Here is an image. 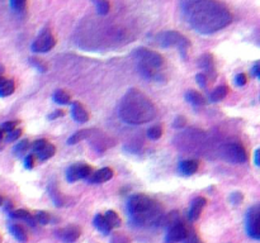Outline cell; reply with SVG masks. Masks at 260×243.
Returning <instances> with one entry per match:
<instances>
[{"label":"cell","instance_id":"cell-1","mask_svg":"<svg viewBox=\"0 0 260 243\" xmlns=\"http://www.w3.org/2000/svg\"><path fill=\"white\" fill-rule=\"evenodd\" d=\"M180 13L196 32L212 35L232 22V13L218 0H180Z\"/></svg>","mask_w":260,"mask_h":243},{"label":"cell","instance_id":"cell-2","mask_svg":"<svg viewBox=\"0 0 260 243\" xmlns=\"http://www.w3.org/2000/svg\"><path fill=\"white\" fill-rule=\"evenodd\" d=\"M118 115L127 124H145L158 115V109L150 98L137 89H129L122 98Z\"/></svg>","mask_w":260,"mask_h":243},{"label":"cell","instance_id":"cell-3","mask_svg":"<svg viewBox=\"0 0 260 243\" xmlns=\"http://www.w3.org/2000/svg\"><path fill=\"white\" fill-rule=\"evenodd\" d=\"M127 211L132 224L141 228L160 225L165 216L163 205L145 194L132 195L127 204Z\"/></svg>","mask_w":260,"mask_h":243},{"label":"cell","instance_id":"cell-4","mask_svg":"<svg viewBox=\"0 0 260 243\" xmlns=\"http://www.w3.org/2000/svg\"><path fill=\"white\" fill-rule=\"evenodd\" d=\"M134 57L139 64L141 75L150 80H165V76H164L165 59L160 54L151 51L149 48L140 47L134 51Z\"/></svg>","mask_w":260,"mask_h":243},{"label":"cell","instance_id":"cell-5","mask_svg":"<svg viewBox=\"0 0 260 243\" xmlns=\"http://www.w3.org/2000/svg\"><path fill=\"white\" fill-rule=\"evenodd\" d=\"M156 41L164 48L177 47L184 57L188 48L191 46V42H189V40L185 36H183L179 32H175V31H165V32L160 33L156 37Z\"/></svg>","mask_w":260,"mask_h":243},{"label":"cell","instance_id":"cell-6","mask_svg":"<svg viewBox=\"0 0 260 243\" xmlns=\"http://www.w3.org/2000/svg\"><path fill=\"white\" fill-rule=\"evenodd\" d=\"M245 229L250 238L260 240V203L255 204L247 210L245 218Z\"/></svg>","mask_w":260,"mask_h":243},{"label":"cell","instance_id":"cell-7","mask_svg":"<svg viewBox=\"0 0 260 243\" xmlns=\"http://www.w3.org/2000/svg\"><path fill=\"white\" fill-rule=\"evenodd\" d=\"M55 45H56V40H55L52 32L49 28H45L43 31H41L40 35L33 41L31 48L36 54H46V52L51 51Z\"/></svg>","mask_w":260,"mask_h":243},{"label":"cell","instance_id":"cell-8","mask_svg":"<svg viewBox=\"0 0 260 243\" xmlns=\"http://www.w3.org/2000/svg\"><path fill=\"white\" fill-rule=\"evenodd\" d=\"M223 157L232 163H245L247 161V153L244 146L237 142L226 144L223 147Z\"/></svg>","mask_w":260,"mask_h":243},{"label":"cell","instance_id":"cell-9","mask_svg":"<svg viewBox=\"0 0 260 243\" xmlns=\"http://www.w3.org/2000/svg\"><path fill=\"white\" fill-rule=\"evenodd\" d=\"M188 228L185 227V224L183 222H180L179 219H177L175 222L170 223L168 225V232L165 234V243H178L183 242L187 238Z\"/></svg>","mask_w":260,"mask_h":243},{"label":"cell","instance_id":"cell-10","mask_svg":"<svg viewBox=\"0 0 260 243\" xmlns=\"http://www.w3.org/2000/svg\"><path fill=\"white\" fill-rule=\"evenodd\" d=\"M93 174V167L88 163L79 162L74 163V165L70 166L66 171V177L69 180V182H75L78 180L88 179L90 175Z\"/></svg>","mask_w":260,"mask_h":243},{"label":"cell","instance_id":"cell-11","mask_svg":"<svg viewBox=\"0 0 260 243\" xmlns=\"http://www.w3.org/2000/svg\"><path fill=\"white\" fill-rule=\"evenodd\" d=\"M56 235L64 243H74L80 237V228H78L76 225H67V227L60 228L59 230H56Z\"/></svg>","mask_w":260,"mask_h":243},{"label":"cell","instance_id":"cell-12","mask_svg":"<svg viewBox=\"0 0 260 243\" xmlns=\"http://www.w3.org/2000/svg\"><path fill=\"white\" fill-rule=\"evenodd\" d=\"M207 204V199L203 198V196H197L192 200L191 206H189V213H188V216L192 222H196L198 220V218L201 216L202 211H203V208Z\"/></svg>","mask_w":260,"mask_h":243},{"label":"cell","instance_id":"cell-13","mask_svg":"<svg viewBox=\"0 0 260 243\" xmlns=\"http://www.w3.org/2000/svg\"><path fill=\"white\" fill-rule=\"evenodd\" d=\"M199 66L203 70V74L206 76H211V79L216 78V65L213 61V56L211 54L202 55L199 59Z\"/></svg>","mask_w":260,"mask_h":243},{"label":"cell","instance_id":"cell-14","mask_svg":"<svg viewBox=\"0 0 260 243\" xmlns=\"http://www.w3.org/2000/svg\"><path fill=\"white\" fill-rule=\"evenodd\" d=\"M113 177V170L109 167H103L98 171L93 172L90 176L88 177V182L90 184H103L105 181H109L110 179Z\"/></svg>","mask_w":260,"mask_h":243},{"label":"cell","instance_id":"cell-15","mask_svg":"<svg viewBox=\"0 0 260 243\" xmlns=\"http://www.w3.org/2000/svg\"><path fill=\"white\" fill-rule=\"evenodd\" d=\"M71 115H73L74 120H76L78 123H86L89 120V114L86 112L83 104L79 102L71 103Z\"/></svg>","mask_w":260,"mask_h":243},{"label":"cell","instance_id":"cell-16","mask_svg":"<svg viewBox=\"0 0 260 243\" xmlns=\"http://www.w3.org/2000/svg\"><path fill=\"white\" fill-rule=\"evenodd\" d=\"M199 168V162L197 160H184L179 163V171L182 175L191 176L194 175Z\"/></svg>","mask_w":260,"mask_h":243},{"label":"cell","instance_id":"cell-17","mask_svg":"<svg viewBox=\"0 0 260 243\" xmlns=\"http://www.w3.org/2000/svg\"><path fill=\"white\" fill-rule=\"evenodd\" d=\"M9 216L13 218V219H18V220H25L30 225H35L36 224V219H35V215L30 213L28 210L26 209H18V210H11L8 211Z\"/></svg>","mask_w":260,"mask_h":243},{"label":"cell","instance_id":"cell-18","mask_svg":"<svg viewBox=\"0 0 260 243\" xmlns=\"http://www.w3.org/2000/svg\"><path fill=\"white\" fill-rule=\"evenodd\" d=\"M93 224L94 227L97 228V229L104 235H109L110 232L113 230L112 227L109 225V223H108V220L105 219L104 214H97V215L94 216Z\"/></svg>","mask_w":260,"mask_h":243},{"label":"cell","instance_id":"cell-19","mask_svg":"<svg viewBox=\"0 0 260 243\" xmlns=\"http://www.w3.org/2000/svg\"><path fill=\"white\" fill-rule=\"evenodd\" d=\"M55 153H56V147H55L54 144L47 142V143H46L38 152H36L35 155L37 156L40 161H46L49 160V158H51Z\"/></svg>","mask_w":260,"mask_h":243},{"label":"cell","instance_id":"cell-20","mask_svg":"<svg viewBox=\"0 0 260 243\" xmlns=\"http://www.w3.org/2000/svg\"><path fill=\"white\" fill-rule=\"evenodd\" d=\"M9 230H11L12 235L16 238L18 242L21 243H26L27 242L28 237H27V233H26L25 228L22 227L19 224H9Z\"/></svg>","mask_w":260,"mask_h":243},{"label":"cell","instance_id":"cell-21","mask_svg":"<svg viewBox=\"0 0 260 243\" xmlns=\"http://www.w3.org/2000/svg\"><path fill=\"white\" fill-rule=\"evenodd\" d=\"M228 94V88L226 85H221V86H217V88L215 89V90L212 91L211 95H209V100H211L212 103H217V102H221L222 99H225L226 96H227Z\"/></svg>","mask_w":260,"mask_h":243},{"label":"cell","instance_id":"cell-22","mask_svg":"<svg viewBox=\"0 0 260 243\" xmlns=\"http://www.w3.org/2000/svg\"><path fill=\"white\" fill-rule=\"evenodd\" d=\"M16 90V84L11 79H6L3 83L0 84V98H7V96L12 95Z\"/></svg>","mask_w":260,"mask_h":243},{"label":"cell","instance_id":"cell-23","mask_svg":"<svg viewBox=\"0 0 260 243\" xmlns=\"http://www.w3.org/2000/svg\"><path fill=\"white\" fill-rule=\"evenodd\" d=\"M185 99H187L188 103L197 105V107H201V105H203L204 103H206L204 102L203 96H202L198 91H194V90L188 91V93L185 94Z\"/></svg>","mask_w":260,"mask_h":243},{"label":"cell","instance_id":"cell-24","mask_svg":"<svg viewBox=\"0 0 260 243\" xmlns=\"http://www.w3.org/2000/svg\"><path fill=\"white\" fill-rule=\"evenodd\" d=\"M70 100H71V96L69 93H66L65 90H56L54 94V102L57 103L60 105H67L70 104Z\"/></svg>","mask_w":260,"mask_h":243},{"label":"cell","instance_id":"cell-25","mask_svg":"<svg viewBox=\"0 0 260 243\" xmlns=\"http://www.w3.org/2000/svg\"><path fill=\"white\" fill-rule=\"evenodd\" d=\"M104 216L105 219L108 220V223H109L110 227H112V229H115V228H118L121 225V219H119V216H118V214L115 213L114 210L105 211Z\"/></svg>","mask_w":260,"mask_h":243},{"label":"cell","instance_id":"cell-26","mask_svg":"<svg viewBox=\"0 0 260 243\" xmlns=\"http://www.w3.org/2000/svg\"><path fill=\"white\" fill-rule=\"evenodd\" d=\"M49 192H50V195H51L52 200H54L55 205H57V206H62V205H64V203H65L64 196H62L61 194H60V191L56 189V186H55L54 184H52L51 186L49 187Z\"/></svg>","mask_w":260,"mask_h":243},{"label":"cell","instance_id":"cell-27","mask_svg":"<svg viewBox=\"0 0 260 243\" xmlns=\"http://www.w3.org/2000/svg\"><path fill=\"white\" fill-rule=\"evenodd\" d=\"M35 219H36V223H40V224L46 225V224H49V223H51L52 216L51 214L47 213V211L40 210V211H36Z\"/></svg>","mask_w":260,"mask_h":243},{"label":"cell","instance_id":"cell-28","mask_svg":"<svg viewBox=\"0 0 260 243\" xmlns=\"http://www.w3.org/2000/svg\"><path fill=\"white\" fill-rule=\"evenodd\" d=\"M89 134H90V132L86 131V129H84V131L76 132V133H74L73 136H71L69 139H67V144L78 143V142H80V141H83V139L88 138Z\"/></svg>","mask_w":260,"mask_h":243},{"label":"cell","instance_id":"cell-29","mask_svg":"<svg viewBox=\"0 0 260 243\" xmlns=\"http://www.w3.org/2000/svg\"><path fill=\"white\" fill-rule=\"evenodd\" d=\"M28 148H30V141L28 139H23V141L18 142V143L16 144V147H14V155L16 156H22L23 153H26L28 151Z\"/></svg>","mask_w":260,"mask_h":243},{"label":"cell","instance_id":"cell-30","mask_svg":"<svg viewBox=\"0 0 260 243\" xmlns=\"http://www.w3.org/2000/svg\"><path fill=\"white\" fill-rule=\"evenodd\" d=\"M161 134H163V129H161V127L159 126L151 127V128L148 131L149 138L153 139V141H158V139L161 137Z\"/></svg>","mask_w":260,"mask_h":243},{"label":"cell","instance_id":"cell-31","mask_svg":"<svg viewBox=\"0 0 260 243\" xmlns=\"http://www.w3.org/2000/svg\"><path fill=\"white\" fill-rule=\"evenodd\" d=\"M109 8H110V6L107 0H98L97 11L100 16H105V14L109 13Z\"/></svg>","mask_w":260,"mask_h":243},{"label":"cell","instance_id":"cell-32","mask_svg":"<svg viewBox=\"0 0 260 243\" xmlns=\"http://www.w3.org/2000/svg\"><path fill=\"white\" fill-rule=\"evenodd\" d=\"M27 4V0H11V7L14 12H23Z\"/></svg>","mask_w":260,"mask_h":243},{"label":"cell","instance_id":"cell-33","mask_svg":"<svg viewBox=\"0 0 260 243\" xmlns=\"http://www.w3.org/2000/svg\"><path fill=\"white\" fill-rule=\"evenodd\" d=\"M242 200H244V195L240 191H235L231 194L230 201L232 205H240L242 203Z\"/></svg>","mask_w":260,"mask_h":243},{"label":"cell","instance_id":"cell-34","mask_svg":"<svg viewBox=\"0 0 260 243\" xmlns=\"http://www.w3.org/2000/svg\"><path fill=\"white\" fill-rule=\"evenodd\" d=\"M19 124L18 120H9V122H6V123H3L2 126H0V128L3 129L4 133H8V132L13 131L14 128H17V126Z\"/></svg>","mask_w":260,"mask_h":243},{"label":"cell","instance_id":"cell-35","mask_svg":"<svg viewBox=\"0 0 260 243\" xmlns=\"http://www.w3.org/2000/svg\"><path fill=\"white\" fill-rule=\"evenodd\" d=\"M21 136H22V129L14 128L13 131H11V132H8V133H7L6 141L7 142H14V141H17V139H18Z\"/></svg>","mask_w":260,"mask_h":243},{"label":"cell","instance_id":"cell-36","mask_svg":"<svg viewBox=\"0 0 260 243\" xmlns=\"http://www.w3.org/2000/svg\"><path fill=\"white\" fill-rule=\"evenodd\" d=\"M30 64L32 65L35 69H37L40 72H45L46 69H47V67H46V65L38 59H30Z\"/></svg>","mask_w":260,"mask_h":243},{"label":"cell","instance_id":"cell-37","mask_svg":"<svg viewBox=\"0 0 260 243\" xmlns=\"http://www.w3.org/2000/svg\"><path fill=\"white\" fill-rule=\"evenodd\" d=\"M184 242L185 243H202V240L196 232H189L188 233V235H187V238H185Z\"/></svg>","mask_w":260,"mask_h":243},{"label":"cell","instance_id":"cell-38","mask_svg":"<svg viewBox=\"0 0 260 243\" xmlns=\"http://www.w3.org/2000/svg\"><path fill=\"white\" fill-rule=\"evenodd\" d=\"M196 80H197V84H198L202 89L206 88L207 84H208V78L204 75L203 72H201V74H198V75L196 76Z\"/></svg>","mask_w":260,"mask_h":243},{"label":"cell","instance_id":"cell-39","mask_svg":"<svg viewBox=\"0 0 260 243\" xmlns=\"http://www.w3.org/2000/svg\"><path fill=\"white\" fill-rule=\"evenodd\" d=\"M247 83V78L245 74H237V75L235 76V84L237 86H244L246 85Z\"/></svg>","mask_w":260,"mask_h":243},{"label":"cell","instance_id":"cell-40","mask_svg":"<svg viewBox=\"0 0 260 243\" xmlns=\"http://www.w3.org/2000/svg\"><path fill=\"white\" fill-rule=\"evenodd\" d=\"M185 123H187V119H185V118L183 117V115H179V117L175 118L173 126H174V128L180 129V128H183V127L185 126Z\"/></svg>","mask_w":260,"mask_h":243},{"label":"cell","instance_id":"cell-41","mask_svg":"<svg viewBox=\"0 0 260 243\" xmlns=\"http://www.w3.org/2000/svg\"><path fill=\"white\" fill-rule=\"evenodd\" d=\"M33 166H35V156H33V155L26 156L25 167L27 168V170H31V168H33Z\"/></svg>","mask_w":260,"mask_h":243},{"label":"cell","instance_id":"cell-42","mask_svg":"<svg viewBox=\"0 0 260 243\" xmlns=\"http://www.w3.org/2000/svg\"><path fill=\"white\" fill-rule=\"evenodd\" d=\"M47 143V141H46V139H38V141H36L35 143H33V146H32V150H33V152H38V151L41 150V148L43 147V146H45V144Z\"/></svg>","mask_w":260,"mask_h":243},{"label":"cell","instance_id":"cell-43","mask_svg":"<svg viewBox=\"0 0 260 243\" xmlns=\"http://www.w3.org/2000/svg\"><path fill=\"white\" fill-rule=\"evenodd\" d=\"M251 74L254 76H256L257 79H260V62L255 64L251 69Z\"/></svg>","mask_w":260,"mask_h":243},{"label":"cell","instance_id":"cell-44","mask_svg":"<svg viewBox=\"0 0 260 243\" xmlns=\"http://www.w3.org/2000/svg\"><path fill=\"white\" fill-rule=\"evenodd\" d=\"M64 114H65L64 110H55V112L52 113V114H50L47 118H49V119H56V118L62 117Z\"/></svg>","mask_w":260,"mask_h":243},{"label":"cell","instance_id":"cell-45","mask_svg":"<svg viewBox=\"0 0 260 243\" xmlns=\"http://www.w3.org/2000/svg\"><path fill=\"white\" fill-rule=\"evenodd\" d=\"M254 162L257 167H260V148H257L254 153Z\"/></svg>","mask_w":260,"mask_h":243},{"label":"cell","instance_id":"cell-46","mask_svg":"<svg viewBox=\"0 0 260 243\" xmlns=\"http://www.w3.org/2000/svg\"><path fill=\"white\" fill-rule=\"evenodd\" d=\"M3 74H4V67L2 66V65H0V84L3 83L4 80H6V78H4Z\"/></svg>","mask_w":260,"mask_h":243},{"label":"cell","instance_id":"cell-47","mask_svg":"<svg viewBox=\"0 0 260 243\" xmlns=\"http://www.w3.org/2000/svg\"><path fill=\"white\" fill-rule=\"evenodd\" d=\"M3 138H4V131L0 128V147H2V142H3Z\"/></svg>","mask_w":260,"mask_h":243},{"label":"cell","instance_id":"cell-48","mask_svg":"<svg viewBox=\"0 0 260 243\" xmlns=\"http://www.w3.org/2000/svg\"><path fill=\"white\" fill-rule=\"evenodd\" d=\"M4 205V198L2 195H0V206Z\"/></svg>","mask_w":260,"mask_h":243}]
</instances>
